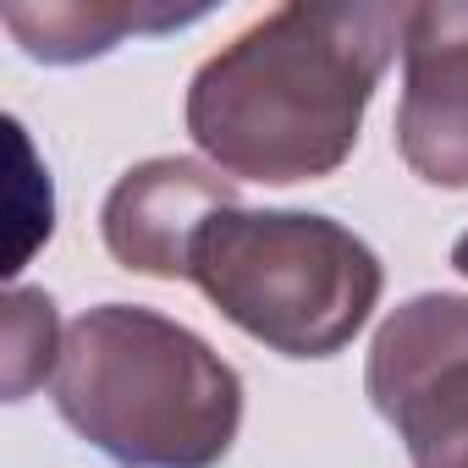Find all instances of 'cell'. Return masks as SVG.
Returning a JSON list of instances; mask_svg holds the SVG:
<instances>
[{
    "label": "cell",
    "mask_w": 468,
    "mask_h": 468,
    "mask_svg": "<svg viewBox=\"0 0 468 468\" xmlns=\"http://www.w3.org/2000/svg\"><path fill=\"white\" fill-rule=\"evenodd\" d=\"M408 6H276L209 56L187 89V133L243 182L331 176L402 45Z\"/></svg>",
    "instance_id": "6da1fadb"
},
{
    "label": "cell",
    "mask_w": 468,
    "mask_h": 468,
    "mask_svg": "<svg viewBox=\"0 0 468 468\" xmlns=\"http://www.w3.org/2000/svg\"><path fill=\"white\" fill-rule=\"evenodd\" d=\"M50 386L61 419L122 468H215L243 430L238 369L144 303L78 314Z\"/></svg>",
    "instance_id": "7a4b0ae2"
},
{
    "label": "cell",
    "mask_w": 468,
    "mask_h": 468,
    "mask_svg": "<svg viewBox=\"0 0 468 468\" xmlns=\"http://www.w3.org/2000/svg\"><path fill=\"white\" fill-rule=\"evenodd\" d=\"M187 282L282 358H331L375 314L386 271L331 215L220 209L198 231Z\"/></svg>",
    "instance_id": "3957f363"
},
{
    "label": "cell",
    "mask_w": 468,
    "mask_h": 468,
    "mask_svg": "<svg viewBox=\"0 0 468 468\" xmlns=\"http://www.w3.org/2000/svg\"><path fill=\"white\" fill-rule=\"evenodd\" d=\"M364 391L413 468H468V298H408L375 331Z\"/></svg>",
    "instance_id": "277c9868"
},
{
    "label": "cell",
    "mask_w": 468,
    "mask_h": 468,
    "mask_svg": "<svg viewBox=\"0 0 468 468\" xmlns=\"http://www.w3.org/2000/svg\"><path fill=\"white\" fill-rule=\"evenodd\" d=\"M397 149L430 187H468V0L408 6Z\"/></svg>",
    "instance_id": "5b68a950"
},
{
    "label": "cell",
    "mask_w": 468,
    "mask_h": 468,
    "mask_svg": "<svg viewBox=\"0 0 468 468\" xmlns=\"http://www.w3.org/2000/svg\"><path fill=\"white\" fill-rule=\"evenodd\" d=\"M238 204V182L198 165V160H144L133 165L105 209H100V231L116 265L154 276V282H187V260L198 231L209 226V215Z\"/></svg>",
    "instance_id": "8992f818"
},
{
    "label": "cell",
    "mask_w": 468,
    "mask_h": 468,
    "mask_svg": "<svg viewBox=\"0 0 468 468\" xmlns=\"http://www.w3.org/2000/svg\"><path fill=\"white\" fill-rule=\"evenodd\" d=\"M12 39L50 67H72L89 56L116 50L127 34H160L198 23V12H149V6H100V0H67V6H0Z\"/></svg>",
    "instance_id": "52a82bcc"
},
{
    "label": "cell",
    "mask_w": 468,
    "mask_h": 468,
    "mask_svg": "<svg viewBox=\"0 0 468 468\" xmlns=\"http://www.w3.org/2000/svg\"><path fill=\"white\" fill-rule=\"evenodd\" d=\"M61 314L50 292L12 287L0 303V380H6V402H23L39 380H56L61 369Z\"/></svg>",
    "instance_id": "ba28073f"
},
{
    "label": "cell",
    "mask_w": 468,
    "mask_h": 468,
    "mask_svg": "<svg viewBox=\"0 0 468 468\" xmlns=\"http://www.w3.org/2000/svg\"><path fill=\"white\" fill-rule=\"evenodd\" d=\"M452 265L468 276V231H463V238H457V249H452Z\"/></svg>",
    "instance_id": "9c48e42d"
}]
</instances>
